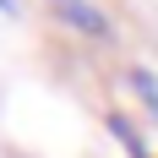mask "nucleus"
<instances>
[{
  "label": "nucleus",
  "instance_id": "1",
  "mask_svg": "<svg viewBox=\"0 0 158 158\" xmlns=\"http://www.w3.org/2000/svg\"><path fill=\"white\" fill-rule=\"evenodd\" d=\"M55 6H60V16H71V22L87 33V38H109V22H104L93 6H82V0H55Z\"/></svg>",
  "mask_w": 158,
  "mask_h": 158
}]
</instances>
